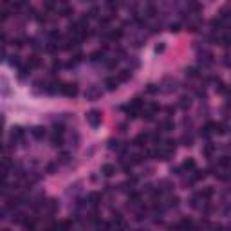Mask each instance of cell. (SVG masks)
Returning <instances> with one entry per match:
<instances>
[{"label": "cell", "mask_w": 231, "mask_h": 231, "mask_svg": "<svg viewBox=\"0 0 231 231\" xmlns=\"http://www.w3.org/2000/svg\"><path fill=\"white\" fill-rule=\"evenodd\" d=\"M159 89H155V85H148V92H157Z\"/></svg>", "instance_id": "obj_32"}, {"label": "cell", "mask_w": 231, "mask_h": 231, "mask_svg": "<svg viewBox=\"0 0 231 231\" xmlns=\"http://www.w3.org/2000/svg\"><path fill=\"white\" fill-rule=\"evenodd\" d=\"M87 123H89L92 128H97V127L101 125V112L96 110V108L89 110V112H87Z\"/></svg>", "instance_id": "obj_1"}, {"label": "cell", "mask_w": 231, "mask_h": 231, "mask_svg": "<svg viewBox=\"0 0 231 231\" xmlns=\"http://www.w3.org/2000/svg\"><path fill=\"white\" fill-rule=\"evenodd\" d=\"M220 42H222V45H224V47H229V45H231V31H228V33L222 36Z\"/></svg>", "instance_id": "obj_17"}, {"label": "cell", "mask_w": 231, "mask_h": 231, "mask_svg": "<svg viewBox=\"0 0 231 231\" xmlns=\"http://www.w3.org/2000/svg\"><path fill=\"white\" fill-rule=\"evenodd\" d=\"M199 60H200V63H204V65H210V63L213 61V56H211V53H202Z\"/></svg>", "instance_id": "obj_12"}, {"label": "cell", "mask_w": 231, "mask_h": 231, "mask_svg": "<svg viewBox=\"0 0 231 231\" xmlns=\"http://www.w3.org/2000/svg\"><path fill=\"white\" fill-rule=\"evenodd\" d=\"M99 200H101V195H99V193H90V195H89V204H90V206H97Z\"/></svg>", "instance_id": "obj_11"}, {"label": "cell", "mask_w": 231, "mask_h": 231, "mask_svg": "<svg viewBox=\"0 0 231 231\" xmlns=\"http://www.w3.org/2000/svg\"><path fill=\"white\" fill-rule=\"evenodd\" d=\"M186 76L188 78H197L199 76V72H197L195 67H188V69H186Z\"/></svg>", "instance_id": "obj_25"}, {"label": "cell", "mask_w": 231, "mask_h": 231, "mask_svg": "<svg viewBox=\"0 0 231 231\" xmlns=\"http://www.w3.org/2000/svg\"><path fill=\"white\" fill-rule=\"evenodd\" d=\"M108 148H110V150H119V143H117V141H110V143H108Z\"/></svg>", "instance_id": "obj_30"}, {"label": "cell", "mask_w": 231, "mask_h": 231, "mask_svg": "<svg viewBox=\"0 0 231 231\" xmlns=\"http://www.w3.org/2000/svg\"><path fill=\"white\" fill-rule=\"evenodd\" d=\"M99 96H101V90H99L97 87H90V89L85 92V97H87V99H97Z\"/></svg>", "instance_id": "obj_5"}, {"label": "cell", "mask_w": 231, "mask_h": 231, "mask_svg": "<svg viewBox=\"0 0 231 231\" xmlns=\"http://www.w3.org/2000/svg\"><path fill=\"white\" fill-rule=\"evenodd\" d=\"M74 11H72V7H69V6H65V7H61V11H60V15L61 16H71Z\"/></svg>", "instance_id": "obj_23"}, {"label": "cell", "mask_w": 231, "mask_h": 231, "mask_svg": "<svg viewBox=\"0 0 231 231\" xmlns=\"http://www.w3.org/2000/svg\"><path fill=\"white\" fill-rule=\"evenodd\" d=\"M31 134L35 135L36 139H43V137H45V128H43V127H35V128L31 130Z\"/></svg>", "instance_id": "obj_10"}, {"label": "cell", "mask_w": 231, "mask_h": 231, "mask_svg": "<svg viewBox=\"0 0 231 231\" xmlns=\"http://www.w3.org/2000/svg\"><path fill=\"white\" fill-rule=\"evenodd\" d=\"M193 222L190 220V218H182L181 222H179V228H182V229H188V228H192Z\"/></svg>", "instance_id": "obj_18"}, {"label": "cell", "mask_w": 231, "mask_h": 231, "mask_svg": "<svg viewBox=\"0 0 231 231\" xmlns=\"http://www.w3.org/2000/svg\"><path fill=\"white\" fill-rule=\"evenodd\" d=\"M161 128H163V132H170V130H173V123L172 121H163Z\"/></svg>", "instance_id": "obj_19"}, {"label": "cell", "mask_w": 231, "mask_h": 231, "mask_svg": "<svg viewBox=\"0 0 231 231\" xmlns=\"http://www.w3.org/2000/svg\"><path fill=\"white\" fill-rule=\"evenodd\" d=\"M150 139V134H146V132H143V134H139L137 137H135V141H134V145L135 146H145V143Z\"/></svg>", "instance_id": "obj_6"}, {"label": "cell", "mask_w": 231, "mask_h": 231, "mask_svg": "<svg viewBox=\"0 0 231 231\" xmlns=\"http://www.w3.org/2000/svg\"><path fill=\"white\" fill-rule=\"evenodd\" d=\"M45 206H47V213H49V215H54V213L58 211V202L53 200V199H51L49 202H45Z\"/></svg>", "instance_id": "obj_9"}, {"label": "cell", "mask_w": 231, "mask_h": 231, "mask_svg": "<svg viewBox=\"0 0 231 231\" xmlns=\"http://www.w3.org/2000/svg\"><path fill=\"white\" fill-rule=\"evenodd\" d=\"M206 177V172H200V170H195V175L192 177L193 182H197V181H200V179H204Z\"/></svg>", "instance_id": "obj_21"}, {"label": "cell", "mask_w": 231, "mask_h": 231, "mask_svg": "<svg viewBox=\"0 0 231 231\" xmlns=\"http://www.w3.org/2000/svg\"><path fill=\"white\" fill-rule=\"evenodd\" d=\"M213 152H215V146H213L211 143H208V145H206V146L202 148V154L206 155V157H211Z\"/></svg>", "instance_id": "obj_14"}, {"label": "cell", "mask_w": 231, "mask_h": 231, "mask_svg": "<svg viewBox=\"0 0 231 231\" xmlns=\"http://www.w3.org/2000/svg\"><path fill=\"white\" fill-rule=\"evenodd\" d=\"M24 135H25V132H24L22 127H13V128H11V141H13L15 145L24 139Z\"/></svg>", "instance_id": "obj_4"}, {"label": "cell", "mask_w": 231, "mask_h": 231, "mask_svg": "<svg viewBox=\"0 0 231 231\" xmlns=\"http://www.w3.org/2000/svg\"><path fill=\"white\" fill-rule=\"evenodd\" d=\"M182 168H184V170H195V161H193L192 157L186 159V161L182 163Z\"/></svg>", "instance_id": "obj_15"}, {"label": "cell", "mask_w": 231, "mask_h": 231, "mask_svg": "<svg viewBox=\"0 0 231 231\" xmlns=\"http://www.w3.org/2000/svg\"><path fill=\"white\" fill-rule=\"evenodd\" d=\"M211 195H213L211 188H206L204 192H200V197H202V199H206V200H208V199H211Z\"/></svg>", "instance_id": "obj_26"}, {"label": "cell", "mask_w": 231, "mask_h": 231, "mask_svg": "<svg viewBox=\"0 0 231 231\" xmlns=\"http://www.w3.org/2000/svg\"><path fill=\"white\" fill-rule=\"evenodd\" d=\"M108 36H110V40H119L123 36V31H121V29H116V31H112Z\"/></svg>", "instance_id": "obj_24"}, {"label": "cell", "mask_w": 231, "mask_h": 231, "mask_svg": "<svg viewBox=\"0 0 231 231\" xmlns=\"http://www.w3.org/2000/svg\"><path fill=\"white\" fill-rule=\"evenodd\" d=\"M51 143H53V146H61V143H63V128L61 127L54 128V132L51 135Z\"/></svg>", "instance_id": "obj_3"}, {"label": "cell", "mask_w": 231, "mask_h": 231, "mask_svg": "<svg viewBox=\"0 0 231 231\" xmlns=\"http://www.w3.org/2000/svg\"><path fill=\"white\" fill-rule=\"evenodd\" d=\"M218 164H220V166H229V164H231V159H229V157H220Z\"/></svg>", "instance_id": "obj_29"}, {"label": "cell", "mask_w": 231, "mask_h": 231, "mask_svg": "<svg viewBox=\"0 0 231 231\" xmlns=\"http://www.w3.org/2000/svg\"><path fill=\"white\" fill-rule=\"evenodd\" d=\"M40 63H42V61H40L38 56H31L29 58V67H31V69H33V67H40Z\"/></svg>", "instance_id": "obj_22"}, {"label": "cell", "mask_w": 231, "mask_h": 231, "mask_svg": "<svg viewBox=\"0 0 231 231\" xmlns=\"http://www.w3.org/2000/svg\"><path fill=\"white\" fill-rule=\"evenodd\" d=\"M177 204H179V199H177L175 195H173V197H170V199H168V206H170V208H175Z\"/></svg>", "instance_id": "obj_27"}, {"label": "cell", "mask_w": 231, "mask_h": 231, "mask_svg": "<svg viewBox=\"0 0 231 231\" xmlns=\"http://www.w3.org/2000/svg\"><path fill=\"white\" fill-rule=\"evenodd\" d=\"M190 105H192V101H190V97H181V107H182V108H186V107H190Z\"/></svg>", "instance_id": "obj_28"}, {"label": "cell", "mask_w": 231, "mask_h": 231, "mask_svg": "<svg viewBox=\"0 0 231 231\" xmlns=\"http://www.w3.org/2000/svg\"><path fill=\"white\" fill-rule=\"evenodd\" d=\"M181 143H182L184 146H192L193 145V137L190 134H184L182 135V139H181Z\"/></svg>", "instance_id": "obj_16"}, {"label": "cell", "mask_w": 231, "mask_h": 231, "mask_svg": "<svg viewBox=\"0 0 231 231\" xmlns=\"http://www.w3.org/2000/svg\"><path fill=\"white\" fill-rule=\"evenodd\" d=\"M117 83H119V79H116V78H107V79H105L107 90H116V89H117Z\"/></svg>", "instance_id": "obj_8"}, {"label": "cell", "mask_w": 231, "mask_h": 231, "mask_svg": "<svg viewBox=\"0 0 231 231\" xmlns=\"http://www.w3.org/2000/svg\"><path fill=\"white\" fill-rule=\"evenodd\" d=\"M130 159H132V161H130V166H132V164H141V163H143V155H141V154L132 155Z\"/></svg>", "instance_id": "obj_20"}, {"label": "cell", "mask_w": 231, "mask_h": 231, "mask_svg": "<svg viewBox=\"0 0 231 231\" xmlns=\"http://www.w3.org/2000/svg\"><path fill=\"white\" fill-rule=\"evenodd\" d=\"M170 31H172V33H179V25H177V24L172 25V27H170Z\"/></svg>", "instance_id": "obj_31"}, {"label": "cell", "mask_w": 231, "mask_h": 231, "mask_svg": "<svg viewBox=\"0 0 231 231\" xmlns=\"http://www.w3.org/2000/svg\"><path fill=\"white\" fill-rule=\"evenodd\" d=\"M61 94L67 97H76L78 96V85L76 83H65L61 87Z\"/></svg>", "instance_id": "obj_2"}, {"label": "cell", "mask_w": 231, "mask_h": 231, "mask_svg": "<svg viewBox=\"0 0 231 231\" xmlns=\"http://www.w3.org/2000/svg\"><path fill=\"white\" fill-rule=\"evenodd\" d=\"M101 173H103L105 177H112L116 173V166L114 164H103V166H101Z\"/></svg>", "instance_id": "obj_7"}, {"label": "cell", "mask_w": 231, "mask_h": 231, "mask_svg": "<svg viewBox=\"0 0 231 231\" xmlns=\"http://www.w3.org/2000/svg\"><path fill=\"white\" fill-rule=\"evenodd\" d=\"M130 78H132V72H130V71H121V72L117 74V79H119V81H128Z\"/></svg>", "instance_id": "obj_13"}]
</instances>
